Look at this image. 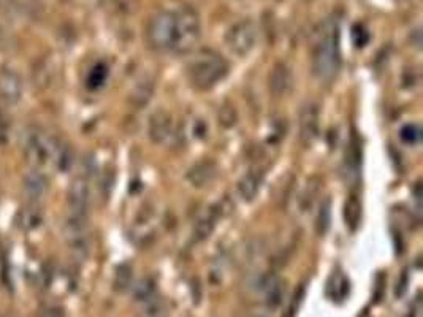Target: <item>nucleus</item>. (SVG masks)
I'll return each mask as SVG.
<instances>
[{"mask_svg":"<svg viewBox=\"0 0 423 317\" xmlns=\"http://www.w3.org/2000/svg\"><path fill=\"white\" fill-rule=\"evenodd\" d=\"M43 219H44L43 211L40 207H38V203L29 202V205L21 208L18 218H16V222H18V227L22 232H33L40 229Z\"/></svg>","mask_w":423,"mask_h":317,"instance_id":"obj_15","label":"nucleus"},{"mask_svg":"<svg viewBox=\"0 0 423 317\" xmlns=\"http://www.w3.org/2000/svg\"><path fill=\"white\" fill-rule=\"evenodd\" d=\"M264 178L265 173L259 169L249 170L248 173H244V176L238 182V192L241 198L246 200V202H250V200L257 197L260 187L264 185Z\"/></svg>","mask_w":423,"mask_h":317,"instance_id":"obj_14","label":"nucleus"},{"mask_svg":"<svg viewBox=\"0 0 423 317\" xmlns=\"http://www.w3.org/2000/svg\"><path fill=\"white\" fill-rule=\"evenodd\" d=\"M260 289L265 295V305L270 309H276L282 303L284 284L279 277L266 276L260 281Z\"/></svg>","mask_w":423,"mask_h":317,"instance_id":"obj_16","label":"nucleus"},{"mask_svg":"<svg viewBox=\"0 0 423 317\" xmlns=\"http://www.w3.org/2000/svg\"><path fill=\"white\" fill-rule=\"evenodd\" d=\"M176 13L162 10L155 13L148 22L146 40L154 51L175 53L176 46Z\"/></svg>","mask_w":423,"mask_h":317,"instance_id":"obj_3","label":"nucleus"},{"mask_svg":"<svg viewBox=\"0 0 423 317\" xmlns=\"http://www.w3.org/2000/svg\"><path fill=\"white\" fill-rule=\"evenodd\" d=\"M330 221H331L330 200L325 198L324 202L320 203L319 213H317V219H316V229L319 235H324V233L328 230V227H330Z\"/></svg>","mask_w":423,"mask_h":317,"instance_id":"obj_21","label":"nucleus"},{"mask_svg":"<svg viewBox=\"0 0 423 317\" xmlns=\"http://www.w3.org/2000/svg\"><path fill=\"white\" fill-rule=\"evenodd\" d=\"M91 203V185L86 176H76L69 189V209L71 216L87 218Z\"/></svg>","mask_w":423,"mask_h":317,"instance_id":"obj_7","label":"nucleus"},{"mask_svg":"<svg viewBox=\"0 0 423 317\" xmlns=\"http://www.w3.org/2000/svg\"><path fill=\"white\" fill-rule=\"evenodd\" d=\"M359 166H360V149H359V142L357 138H352V142L349 144V151H346V171L349 170L350 175H359Z\"/></svg>","mask_w":423,"mask_h":317,"instance_id":"obj_22","label":"nucleus"},{"mask_svg":"<svg viewBox=\"0 0 423 317\" xmlns=\"http://www.w3.org/2000/svg\"><path fill=\"white\" fill-rule=\"evenodd\" d=\"M219 218H221V213L217 208H209L207 213L200 216L192 230L193 240L200 243V241H205L207 238H209L211 233H213L216 229Z\"/></svg>","mask_w":423,"mask_h":317,"instance_id":"obj_17","label":"nucleus"},{"mask_svg":"<svg viewBox=\"0 0 423 317\" xmlns=\"http://www.w3.org/2000/svg\"><path fill=\"white\" fill-rule=\"evenodd\" d=\"M319 121H320V111L316 103L304 105L300 114V140L303 144L313 143L319 133Z\"/></svg>","mask_w":423,"mask_h":317,"instance_id":"obj_9","label":"nucleus"},{"mask_svg":"<svg viewBox=\"0 0 423 317\" xmlns=\"http://www.w3.org/2000/svg\"><path fill=\"white\" fill-rule=\"evenodd\" d=\"M22 189L29 202L32 203H40L42 200L46 197L48 194V180L43 175V171L32 170L24 176L22 181Z\"/></svg>","mask_w":423,"mask_h":317,"instance_id":"obj_11","label":"nucleus"},{"mask_svg":"<svg viewBox=\"0 0 423 317\" xmlns=\"http://www.w3.org/2000/svg\"><path fill=\"white\" fill-rule=\"evenodd\" d=\"M303 293H304V289H303V287L300 289V292H298V293H295V297H293L295 300H293V302H292V307H291V309H288V311H291V314H288V317H293V316H295V313H297V309H298V303L302 302V300H303Z\"/></svg>","mask_w":423,"mask_h":317,"instance_id":"obj_26","label":"nucleus"},{"mask_svg":"<svg viewBox=\"0 0 423 317\" xmlns=\"http://www.w3.org/2000/svg\"><path fill=\"white\" fill-rule=\"evenodd\" d=\"M341 65V29L336 16L327 18L316 33L313 46V74L317 80L331 81Z\"/></svg>","mask_w":423,"mask_h":317,"instance_id":"obj_1","label":"nucleus"},{"mask_svg":"<svg viewBox=\"0 0 423 317\" xmlns=\"http://www.w3.org/2000/svg\"><path fill=\"white\" fill-rule=\"evenodd\" d=\"M149 137L155 144H169L175 140V122L166 111L159 110L151 116V119H149Z\"/></svg>","mask_w":423,"mask_h":317,"instance_id":"obj_8","label":"nucleus"},{"mask_svg":"<svg viewBox=\"0 0 423 317\" xmlns=\"http://www.w3.org/2000/svg\"><path fill=\"white\" fill-rule=\"evenodd\" d=\"M361 219V203L357 196H350L344 205V221L350 230H357Z\"/></svg>","mask_w":423,"mask_h":317,"instance_id":"obj_19","label":"nucleus"},{"mask_svg":"<svg viewBox=\"0 0 423 317\" xmlns=\"http://www.w3.org/2000/svg\"><path fill=\"white\" fill-rule=\"evenodd\" d=\"M155 284L151 280H143L135 289V298L138 302L151 305L155 302Z\"/></svg>","mask_w":423,"mask_h":317,"instance_id":"obj_23","label":"nucleus"},{"mask_svg":"<svg viewBox=\"0 0 423 317\" xmlns=\"http://www.w3.org/2000/svg\"><path fill=\"white\" fill-rule=\"evenodd\" d=\"M350 284L346 275L343 271H336L330 276L327 282V295L330 297L333 302H343L344 298L349 295Z\"/></svg>","mask_w":423,"mask_h":317,"instance_id":"obj_18","label":"nucleus"},{"mask_svg":"<svg viewBox=\"0 0 423 317\" xmlns=\"http://www.w3.org/2000/svg\"><path fill=\"white\" fill-rule=\"evenodd\" d=\"M217 171L219 170L213 160H202L187 171V180L192 186L205 187L216 180Z\"/></svg>","mask_w":423,"mask_h":317,"instance_id":"obj_13","label":"nucleus"},{"mask_svg":"<svg viewBox=\"0 0 423 317\" xmlns=\"http://www.w3.org/2000/svg\"><path fill=\"white\" fill-rule=\"evenodd\" d=\"M108 78V67L105 64H97L87 75V86L91 89H98L105 85Z\"/></svg>","mask_w":423,"mask_h":317,"instance_id":"obj_24","label":"nucleus"},{"mask_svg":"<svg viewBox=\"0 0 423 317\" xmlns=\"http://www.w3.org/2000/svg\"><path fill=\"white\" fill-rule=\"evenodd\" d=\"M43 317H64V313L60 308H51V309H48L46 313H44Z\"/></svg>","mask_w":423,"mask_h":317,"instance_id":"obj_27","label":"nucleus"},{"mask_svg":"<svg viewBox=\"0 0 423 317\" xmlns=\"http://www.w3.org/2000/svg\"><path fill=\"white\" fill-rule=\"evenodd\" d=\"M176 13V46L175 53L184 54L192 51L202 35V26H200L198 13L191 7H181L175 10Z\"/></svg>","mask_w":423,"mask_h":317,"instance_id":"obj_4","label":"nucleus"},{"mask_svg":"<svg viewBox=\"0 0 423 317\" xmlns=\"http://www.w3.org/2000/svg\"><path fill=\"white\" fill-rule=\"evenodd\" d=\"M22 97V80L15 70L0 71V100L7 105H16Z\"/></svg>","mask_w":423,"mask_h":317,"instance_id":"obj_10","label":"nucleus"},{"mask_svg":"<svg viewBox=\"0 0 423 317\" xmlns=\"http://www.w3.org/2000/svg\"><path fill=\"white\" fill-rule=\"evenodd\" d=\"M259 40V29L254 21L241 19L228 29L225 43L228 49L236 55H248L255 48Z\"/></svg>","mask_w":423,"mask_h":317,"instance_id":"obj_5","label":"nucleus"},{"mask_svg":"<svg viewBox=\"0 0 423 317\" xmlns=\"http://www.w3.org/2000/svg\"><path fill=\"white\" fill-rule=\"evenodd\" d=\"M352 37H354V43L357 44V46H365L366 43L370 40V33L368 31L365 29L361 24H355L352 29Z\"/></svg>","mask_w":423,"mask_h":317,"instance_id":"obj_25","label":"nucleus"},{"mask_svg":"<svg viewBox=\"0 0 423 317\" xmlns=\"http://www.w3.org/2000/svg\"><path fill=\"white\" fill-rule=\"evenodd\" d=\"M399 138L404 144L408 146H415V144L420 143L422 138V129L417 122H408L404 124L402 129H399Z\"/></svg>","mask_w":423,"mask_h":317,"instance_id":"obj_20","label":"nucleus"},{"mask_svg":"<svg viewBox=\"0 0 423 317\" xmlns=\"http://www.w3.org/2000/svg\"><path fill=\"white\" fill-rule=\"evenodd\" d=\"M5 137H7V127H5V122L2 119V116H0V144L3 143Z\"/></svg>","mask_w":423,"mask_h":317,"instance_id":"obj_28","label":"nucleus"},{"mask_svg":"<svg viewBox=\"0 0 423 317\" xmlns=\"http://www.w3.org/2000/svg\"><path fill=\"white\" fill-rule=\"evenodd\" d=\"M228 70H230L228 62L219 53L213 49H200L187 62L186 75L193 87L209 91L224 81Z\"/></svg>","mask_w":423,"mask_h":317,"instance_id":"obj_2","label":"nucleus"},{"mask_svg":"<svg viewBox=\"0 0 423 317\" xmlns=\"http://www.w3.org/2000/svg\"><path fill=\"white\" fill-rule=\"evenodd\" d=\"M64 238L70 252L78 259H85L89 252V248H91V240H89L87 232V218L69 214V218L65 219L64 224Z\"/></svg>","mask_w":423,"mask_h":317,"instance_id":"obj_6","label":"nucleus"},{"mask_svg":"<svg viewBox=\"0 0 423 317\" xmlns=\"http://www.w3.org/2000/svg\"><path fill=\"white\" fill-rule=\"evenodd\" d=\"M293 86V75L292 70L286 64H277L275 69L270 71L268 76V87L275 96L281 97L291 92Z\"/></svg>","mask_w":423,"mask_h":317,"instance_id":"obj_12","label":"nucleus"}]
</instances>
